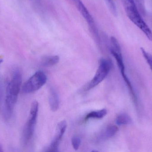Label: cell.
<instances>
[{"instance_id":"1","label":"cell","mask_w":152,"mask_h":152,"mask_svg":"<svg viewBox=\"0 0 152 152\" xmlns=\"http://www.w3.org/2000/svg\"><path fill=\"white\" fill-rule=\"evenodd\" d=\"M21 81V74L19 71H16L6 87L4 107V116L6 119L10 118L12 115L20 90Z\"/></svg>"},{"instance_id":"2","label":"cell","mask_w":152,"mask_h":152,"mask_svg":"<svg viewBox=\"0 0 152 152\" xmlns=\"http://www.w3.org/2000/svg\"><path fill=\"white\" fill-rule=\"evenodd\" d=\"M125 12L129 19L137 26L150 41L152 42V31L142 18L134 0H121Z\"/></svg>"},{"instance_id":"3","label":"cell","mask_w":152,"mask_h":152,"mask_svg":"<svg viewBox=\"0 0 152 152\" xmlns=\"http://www.w3.org/2000/svg\"><path fill=\"white\" fill-rule=\"evenodd\" d=\"M39 104L37 101L32 103L27 121L24 126L22 135V142L24 145L27 144L34 135L38 115Z\"/></svg>"},{"instance_id":"4","label":"cell","mask_w":152,"mask_h":152,"mask_svg":"<svg viewBox=\"0 0 152 152\" xmlns=\"http://www.w3.org/2000/svg\"><path fill=\"white\" fill-rule=\"evenodd\" d=\"M77 7L79 11L81 13L82 17L84 18L88 25L89 30L94 37V39L97 45L100 47L101 46V40L100 35L96 24L94 18L88 11L86 7L81 1V0H73Z\"/></svg>"},{"instance_id":"5","label":"cell","mask_w":152,"mask_h":152,"mask_svg":"<svg viewBox=\"0 0 152 152\" xmlns=\"http://www.w3.org/2000/svg\"><path fill=\"white\" fill-rule=\"evenodd\" d=\"M112 65L111 62L110 60L101 59L96 73L92 80L85 87V91L91 90L100 84L108 76Z\"/></svg>"},{"instance_id":"6","label":"cell","mask_w":152,"mask_h":152,"mask_svg":"<svg viewBox=\"0 0 152 152\" xmlns=\"http://www.w3.org/2000/svg\"><path fill=\"white\" fill-rule=\"evenodd\" d=\"M47 81V77L42 71H38L32 76L22 86L21 92L24 94L34 93L43 86Z\"/></svg>"},{"instance_id":"7","label":"cell","mask_w":152,"mask_h":152,"mask_svg":"<svg viewBox=\"0 0 152 152\" xmlns=\"http://www.w3.org/2000/svg\"><path fill=\"white\" fill-rule=\"evenodd\" d=\"M67 128L66 121L63 120L58 124L56 134L51 143L45 149V152H58L59 145L62 139Z\"/></svg>"},{"instance_id":"8","label":"cell","mask_w":152,"mask_h":152,"mask_svg":"<svg viewBox=\"0 0 152 152\" xmlns=\"http://www.w3.org/2000/svg\"><path fill=\"white\" fill-rule=\"evenodd\" d=\"M49 103L51 110L53 112H56L59 107V99L58 95L55 90L51 89L50 92L49 97Z\"/></svg>"},{"instance_id":"9","label":"cell","mask_w":152,"mask_h":152,"mask_svg":"<svg viewBox=\"0 0 152 152\" xmlns=\"http://www.w3.org/2000/svg\"><path fill=\"white\" fill-rule=\"evenodd\" d=\"M118 130L117 126L114 125L108 126L102 133L100 138L102 140H105L111 138L117 134Z\"/></svg>"},{"instance_id":"10","label":"cell","mask_w":152,"mask_h":152,"mask_svg":"<svg viewBox=\"0 0 152 152\" xmlns=\"http://www.w3.org/2000/svg\"><path fill=\"white\" fill-rule=\"evenodd\" d=\"M59 60V57L58 55L47 56L42 59V65L45 67H52L57 64Z\"/></svg>"},{"instance_id":"11","label":"cell","mask_w":152,"mask_h":152,"mask_svg":"<svg viewBox=\"0 0 152 152\" xmlns=\"http://www.w3.org/2000/svg\"><path fill=\"white\" fill-rule=\"evenodd\" d=\"M107 113V111L105 109L91 112L86 116L85 120L87 121L90 119L102 118L106 116Z\"/></svg>"},{"instance_id":"12","label":"cell","mask_w":152,"mask_h":152,"mask_svg":"<svg viewBox=\"0 0 152 152\" xmlns=\"http://www.w3.org/2000/svg\"><path fill=\"white\" fill-rule=\"evenodd\" d=\"M132 119L130 116L125 113L118 116L116 120V123L118 126H125L132 123Z\"/></svg>"},{"instance_id":"13","label":"cell","mask_w":152,"mask_h":152,"mask_svg":"<svg viewBox=\"0 0 152 152\" xmlns=\"http://www.w3.org/2000/svg\"><path fill=\"white\" fill-rule=\"evenodd\" d=\"M141 51L144 58L147 62L152 71V54L145 51L143 48H141Z\"/></svg>"},{"instance_id":"14","label":"cell","mask_w":152,"mask_h":152,"mask_svg":"<svg viewBox=\"0 0 152 152\" xmlns=\"http://www.w3.org/2000/svg\"><path fill=\"white\" fill-rule=\"evenodd\" d=\"M105 1L111 13L114 16H117L118 14L117 8L113 0H105Z\"/></svg>"},{"instance_id":"15","label":"cell","mask_w":152,"mask_h":152,"mask_svg":"<svg viewBox=\"0 0 152 152\" xmlns=\"http://www.w3.org/2000/svg\"><path fill=\"white\" fill-rule=\"evenodd\" d=\"M141 14L145 15V0H134Z\"/></svg>"},{"instance_id":"16","label":"cell","mask_w":152,"mask_h":152,"mask_svg":"<svg viewBox=\"0 0 152 152\" xmlns=\"http://www.w3.org/2000/svg\"><path fill=\"white\" fill-rule=\"evenodd\" d=\"M81 143V140L79 137H75L72 139V145L73 148L76 151H77L79 148Z\"/></svg>"},{"instance_id":"17","label":"cell","mask_w":152,"mask_h":152,"mask_svg":"<svg viewBox=\"0 0 152 152\" xmlns=\"http://www.w3.org/2000/svg\"><path fill=\"white\" fill-rule=\"evenodd\" d=\"M3 150H2V148L1 146V145H0V152H2Z\"/></svg>"},{"instance_id":"18","label":"cell","mask_w":152,"mask_h":152,"mask_svg":"<svg viewBox=\"0 0 152 152\" xmlns=\"http://www.w3.org/2000/svg\"><path fill=\"white\" fill-rule=\"evenodd\" d=\"M3 62V60L1 59H0V65H1V63L2 62Z\"/></svg>"}]
</instances>
